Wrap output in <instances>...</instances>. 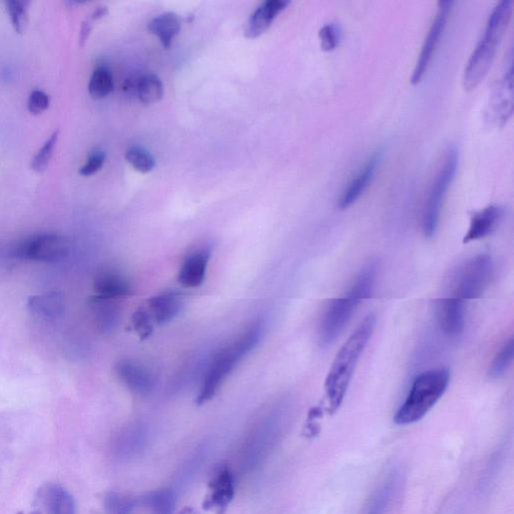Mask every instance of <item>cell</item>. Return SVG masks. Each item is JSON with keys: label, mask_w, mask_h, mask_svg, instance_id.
<instances>
[{"label": "cell", "mask_w": 514, "mask_h": 514, "mask_svg": "<svg viewBox=\"0 0 514 514\" xmlns=\"http://www.w3.org/2000/svg\"><path fill=\"white\" fill-rule=\"evenodd\" d=\"M376 316L369 314L342 345L332 362L325 383L330 412H336L347 394L358 362L376 327Z\"/></svg>", "instance_id": "obj_1"}, {"label": "cell", "mask_w": 514, "mask_h": 514, "mask_svg": "<svg viewBox=\"0 0 514 514\" xmlns=\"http://www.w3.org/2000/svg\"><path fill=\"white\" fill-rule=\"evenodd\" d=\"M512 12L511 0H502L491 10L485 32L473 50L463 73L462 83L466 89H476L488 75L509 25Z\"/></svg>", "instance_id": "obj_2"}, {"label": "cell", "mask_w": 514, "mask_h": 514, "mask_svg": "<svg viewBox=\"0 0 514 514\" xmlns=\"http://www.w3.org/2000/svg\"><path fill=\"white\" fill-rule=\"evenodd\" d=\"M377 267L370 264L359 276L345 296L331 300L321 318L319 337L322 347H329L345 330L362 300L371 297L375 287Z\"/></svg>", "instance_id": "obj_3"}, {"label": "cell", "mask_w": 514, "mask_h": 514, "mask_svg": "<svg viewBox=\"0 0 514 514\" xmlns=\"http://www.w3.org/2000/svg\"><path fill=\"white\" fill-rule=\"evenodd\" d=\"M262 336V325L259 321L247 327L238 337L229 344L221 348L205 372L203 384L197 397L198 404L213 399L221 385L235 371L239 362L243 361L257 345Z\"/></svg>", "instance_id": "obj_4"}, {"label": "cell", "mask_w": 514, "mask_h": 514, "mask_svg": "<svg viewBox=\"0 0 514 514\" xmlns=\"http://www.w3.org/2000/svg\"><path fill=\"white\" fill-rule=\"evenodd\" d=\"M450 381L447 369L440 368L422 372L413 381L409 394L394 417L397 425L406 426L425 418L445 395Z\"/></svg>", "instance_id": "obj_5"}, {"label": "cell", "mask_w": 514, "mask_h": 514, "mask_svg": "<svg viewBox=\"0 0 514 514\" xmlns=\"http://www.w3.org/2000/svg\"><path fill=\"white\" fill-rule=\"evenodd\" d=\"M459 163L458 150L450 146L441 160L436 174L433 177L422 215L423 234L427 238L435 236L439 226L441 210L448 190L455 180Z\"/></svg>", "instance_id": "obj_6"}, {"label": "cell", "mask_w": 514, "mask_h": 514, "mask_svg": "<svg viewBox=\"0 0 514 514\" xmlns=\"http://www.w3.org/2000/svg\"><path fill=\"white\" fill-rule=\"evenodd\" d=\"M493 272L489 255L481 254L467 260L458 271L455 282V297L465 301L476 299L488 288Z\"/></svg>", "instance_id": "obj_7"}, {"label": "cell", "mask_w": 514, "mask_h": 514, "mask_svg": "<svg viewBox=\"0 0 514 514\" xmlns=\"http://www.w3.org/2000/svg\"><path fill=\"white\" fill-rule=\"evenodd\" d=\"M70 251L69 241L52 234L36 235L20 243L14 249V257L22 260L58 262L65 259Z\"/></svg>", "instance_id": "obj_8"}, {"label": "cell", "mask_w": 514, "mask_h": 514, "mask_svg": "<svg viewBox=\"0 0 514 514\" xmlns=\"http://www.w3.org/2000/svg\"><path fill=\"white\" fill-rule=\"evenodd\" d=\"M453 4L455 3L440 2L438 4L436 15L432 20L425 43H423L421 47L414 70H413L411 77V83L413 85L419 84L426 73L433 55H435L443 33H445Z\"/></svg>", "instance_id": "obj_9"}, {"label": "cell", "mask_w": 514, "mask_h": 514, "mask_svg": "<svg viewBox=\"0 0 514 514\" xmlns=\"http://www.w3.org/2000/svg\"><path fill=\"white\" fill-rule=\"evenodd\" d=\"M279 426L274 420L260 423L250 433L243 448V467L250 470L257 467L268 456L278 436Z\"/></svg>", "instance_id": "obj_10"}, {"label": "cell", "mask_w": 514, "mask_h": 514, "mask_svg": "<svg viewBox=\"0 0 514 514\" xmlns=\"http://www.w3.org/2000/svg\"><path fill=\"white\" fill-rule=\"evenodd\" d=\"M30 514H76V502L63 486L47 483L37 491Z\"/></svg>", "instance_id": "obj_11"}, {"label": "cell", "mask_w": 514, "mask_h": 514, "mask_svg": "<svg viewBox=\"0 0 514 514\" xmlns=\"http://www.w3.org/2000/svg\"><path fill=\"white\" fill-rule=\"evenodd\" d=\"M383 150L377 149L368 157L365 163L358 170V173L350 180L339 198L338 206L344 210L357 203V200L365 194L372 179L377 173L381 163Z\"/></svg>", "instance_id": "obj_12"}, {"label": "cell", "mask_w": 514, "mask_h": 514, "mask_svg": "<svg viewBox=\"0 0 514 514\" xmlns=\"http://www.w3.org/2000/svg\"><path fill=\"white\" fill-rule=\"evenodd\" d=\"M117 376L130 390L140 396H147L157 385V378L153 371L141 362L123 360L116 366Z\"/></svg>", "instance_id": "obj_13"}, {"label": "cell", "mask_w": 514, "mask_h": 514, "mask_svg": "<svg viewBox=\"0 0 514 514\" xmlns=\"http://www.w3.org/2000/svg\"><path fill=\"white\" fill-rule=\"evenodd\" d=\"M436 317L443 331L451 338L462 335L466 329V308L463 300L452 297L436 301Z\"/></svg>", "instance_id": "obj_14"}, {"label": "cell", "mask_w": 514, "mask_h": 514, "mask_svg": "<svg viewBox=\"0 0 514 514\" xmlns=\"http://www.w3.org/2000/svg\"><path fill=\"white\" fill-rule=\"evenodd\" d=\"M513 70L512 58L505 73L498 80L491 99L492 116L498 125H505L513 112Z\"/></svg>", "instance_id": "obj_15"}, {"label": "cell", "mask_w": 514, "mask_h": 514, "mask_svg": "<svg viewBox=\"0 0 514 514\" xmlns=\"http://www.w3.org/2000/svg\"><path fill=\"white\" fill-rule=\"evenodd\" d=\"M147 442L146 429L141 425H133L119 433L113 442L112 451L119 460H133L145 450Z\"/></svg>", "instance_id": "obj_16"}, {"label": "cell", "mask_w": 514, "mask_h": 514, "mask_svg": "<svg viewBox=\"0 0 514 514\" xmlns=\"http://www.w3.org/2000/svg\"><path fill=\"white\" fill-rule=\"evenodd\" d=\"M211 257L208 247L199 248L189 254L181 265L178 281L187 288H196L204 284Z\"/></svg>", "instance_id": "obj_17"}, {"label": "cell", "mask_w": 514, "mask_h": 514, "mask_svg": "<svg viewBox=\"0 0 514 514\" xmlns=\"http://www.w3.org/2000/svg\"><path fill=\"white\" fill-rule=\"evenodd\" d=\"M289 5L288 0H267L250 16L245 34L248 38H257L264 35L278 16Z\"/></svg>", "instance_id": "obj_18"}, {"label": "cell", "mask_w": 514, "mask_h": 514, "mask_svg": "<svg viewBox=\"0 0 514 514\" xmlns=\"http://www.w3.org/2000/svg\"><path fill=\"white\" fill-rule=\"evenodd\" d=\"M503 215L505 210L499 205H489L473 215L463 243L468 244L490 236L498 228Z\"/></svg>", "instance_id": "obj_19"}, {"label": "cell", "mask_w": 514, "mask_h": 514, "mask_svg": "<svg viewBox=\"0 0 514 514\" xmlns=\"http://www.w3.org/2000/svg\"><path fill=\"white\" fill-rule=\"evenodd\" d=\"M96 296L115 300L132 295L133 287L131 281L115 270L99 272L94 279Z\"/></svg>", "instance_id": "obj_20"}, {"label": "cell", "mask_w": 514, "mask_h": 514, "mask_svg": "<svg viewBox=\"0 0 514 514\" xmlns=\"http://www.w3.org/2000/svg\"><path fill=\"white\" fill-rule=\"evenodd\" d=\"M184 307V298L177 291H165L148 301V314L158 325L173 320Z\"/></svg>", "instance_id": "obj_21"}, {"label": "cell", "mask_w": 514, "mask_h": 514, "mask_svg": "<svg viewBox=\"0 0 514 514\" xmlns=\"http://www.w3.org/2000/svg\"><path fill=\"white\" fill-rule=\"evenodd\" d=\"M26 308L30 314L38 319L56 320L64 314V296L57 291L33 296L28 299Z\"/></svg>", "instance_id": "obj_22"}, {"label": "cell", "mask_w": 514, "mask_h": 514, "mask_svg": "<svg viewBox=\"0 0 514 514\" xmlns=\"http://www.w3.org/2000/svg\"><path fill=\"white\" fill-rule=\"evenodd\" d=\"M89 307L100 330L110 332L118 327L120 312L114 300L94 296L89 299Z\"/></svg>", "instance_id": "obj_23"}, {"label": "cell", "mask_w": 514, "mask_h": 514, "mask_svg": "<svg viewBox=\"0 0 514 514\" xmlns=\"http://www.w3.org/2000/svg\"><path fill=\"white\" fill-rule=\"evenodd\" d=\"M148 30L159 38L164 48H169L180 33L181 20L174 13L161 14L151 20Z\"/></svg>", "instance_id": "obj_24"}, {"label": "cell", "mask_w": 514, "mask_h": 514, "mask_svg": "<svg viewBox=\"0 0 514 514\" xmlns=\"http://www.w3.org/2000/svg\"><path fill=\"white\" fill-rule=\"evenodd\" d=\"M164 96L163 80L152 73L139 76L136 98L145 105L158 103Z\"/></svg>", "instance_id": "obj_25"}, {"label": "cell", "mask_w": 514, "mask_h": 514, "mask_svg": "<svg viewBox=\"0 0 514 514\" xmlns=\"http://www.w3.org/2000/svg\"><path fill=\"white\" fill-rule=\"evenodd\" d=\"M141 503L152 514H173L176 498L173 490L159 489L148 492Z\"/></svg>", "instance_id": "obj_26"}, {"label": "cell", "mask_w": 514, "mask_h": 514, "mask_svg": "<svg viewBox=\"0 0 514 514\" xmlns=\"http://www.w3.org/2000/svg\"><path fill=\"white\" fill-rule=\"evenodd\" d=\"M114 79L110 70L105 66L98 67L89 82V93L96 100L104 99L113 92Z\"/></svg>", "instance_id": "obj_27"}, {"label": "cell", "mask_w": 514, "mask_h": 514, "mask_svg": "<svg viewBox=\"0 0 514 514\" xmlns=\"http://www.w3.org/2000/svg\"><path fill=\"white\" fill-rule=\"evenodd\" d=\"M137 506L138 501L125 493L110 491L104 498L106 514H133Z\"/></svg>", "instance_id": "obj_28"}, {"label": "cell", "mask_w": 514, "mask_h": 514, "mask_svg": "<svg viewBox=\"0 0 514 514\" xmlns=\"http://www.w3.org/2000/svg\"><path fill=\"white\" fill-rule=\"evenodd\" d=\"M235 481L227 469L220 470L213 482V498L217 505L225 506L234 498Z\"/></svg>", "instance_id": "obj_29"}, {"label": "cell", "mask_w": 514, "mask_h": 514, "mask_svg": "<svg viewBox=\"0 0 514 514\" xmlns=\"http://www.w3.org/2000/svg\"><path fill=\"white\" fill-rule=\"evenodd\" d=\"M514 355V340L511 338L505 342L498 351L489 367L488 375L492 379H499L506 375L512 364Z\"/></svg>", "instance_id": "obj_30"}, {"label": "cell", "mask_w": 514, "mask_h": 514, "mask_svg": "<svg viewBox=\"0 0 514 514\" xmlns=\"http://www.w3.org/2000/svg\"><path fill=\"white\" fill-rule=\"evenodd\" d=\"M30 3L26 0H8L5 7L17 34H24L28 26V9Z\"/></svg>", "instance_id": "obj_31"}, {"label": "cell", "mask_w": 514, "mask_h": 514, "mask_svg": "<svg viewBox=\"0 0 514 514\" xmlns=\"http://www.w3.org/2000/svg\"><path fill=\"white\" fill-rule=\"evenodd\" d=\"M127 163L140 173H149L155 167V159L142 147L133 146L125 154Z\"/></svg>", "instance_id": "obj_32"}, {"label": "cell", "mask_w": 514, "mask_h": 514, "mask_svg": "<svg viewBox=\"0 0 514 514\" xmlns=\"http://www.w3.org/2000/svg\"><path fill=\"white\" fill-rule=\"evenodd\" d=\"M58 137H59V131L57 130L46 141V143L43 145V147L38 150V152L32 160V163H30V168H32V170H34L35 173H43L44 171L47 170L50 163V160H52L53 158L54 151L58 144Z\"/></svg>", "instance_id": "obj_33"}, {"label": "cell", "mask_w": 514, "mask_h": 514, "mask_svg": "<svg viewBox=\"0 0 514 514\" xmlns=\"http://www.w3.org/2000/svg\"><path fill=\"white\" fill-rule=\"evenodd\" d=\"M341 30L338 24L329 23L320 29L319 37L320 47L326 52H331L338 47L341 40Z\"/></svg>", "instance_id": "obj_34"}, {"label": "cell", "mask_w": 514, "mask_h": 514, "mask_svg": "<svg viewBox=\"0 0 514 514\" xmlns=\"http://www.w3.org/2000/svg\"><path fill=\"white\" fill-rule=\"evenodd\" d=\"M152 321L147 310L140 309L135 311L132 322L141 341H145L153 334L154 329Z\"/></svg>", "instance_id": "obj_35"}, {"label": "cell", "mask_w": 514, "mask_h": 514, "mask_svg": "<svg viewBox=\"0 0 514 514\" xmlns=\"http://www.w3.org/2000/svg\"><path fill=\"white\" fill-rule=\"evenodd\" d=\"M106 163V154L103 151L95 150L89 154L87 163L79 168V173L84 177H89L103 168Z\"/></svg>", "instance_id": "obj_36"}, {"label": "cell", "mask_w": 514, "mask_h": 514, "mask_svg": "<svg viewBox=\"0 0 514 514\" xmlns=\"http://www.w3.org/2000/svg\"><path fill=\"white\" fill-rule=\"evenodd\" d=\"M50 105L49 96L40 89H35L27 100V109L30 114L39 115L45 112Z\"/></svg>", "instance_id": "obj_37"}, {"label": "cell", "mask_w": 514, "mask_h": 514, "mask_svg": "<svg viewBox=\"0 0 514 514\" xmlns=\"http://www.w3.org/2000/svg\"><path fill=\"white\" fill-rule=\"evenodd\" d=\"M388 493L387 491H383L374 502V506L372 507L368 514H381L384 511L385 507L388 505Z\"/></svg>", "instance_id": "obj_38"}, {"label": "cell", "mask_w": 514, "mask_h": 514, "mask_svg": "<svg viewBox=\"0 0 514 514\" xmlns=\"http://www.w3.org/2000/svg\"><path fill=\"white\" fill-rule=\"evenodd\" d=\"M139 76H133L128 78L123 86L124 93L131 98L136 97V89H137V83H138Z\"/></svg>", "instance_id": "obj_39"}, {"label": "cell", "mask_w": 514, "mask_h": 514, "mask_svg": "<svg viewBox=\"0 0 514 514\" xmlns=\"http://www.w3.org/2000/svg\"><path fill=\"white\" fill-rule=\"evenodd\" d=\"M92 23H93L92 20L89 19L86 20V22L82 25V28H80V34H79L80 46H84V44L87 42L88 37L90 35V32H92L93 29Z\"/></svg>", "instance_id": "obj_40"}, {"label": "cell", "mask_w": 514, "mask_h": 514, "mask_svg": "<svg viewBox=\"0 0 514 514\" xmlns=\"http://www.w3.org/2000/svg\"><path fill=\"white\" fill-rule=\"evenodd\" d=\"M108 15V8L106 6H99L95 9V12L90 16V20L95 22V20L103 18Z\"/></svg>", "instance_id": "obj_41"}]
</instances>
